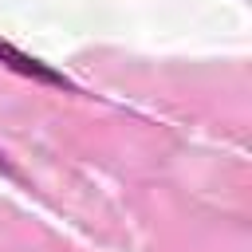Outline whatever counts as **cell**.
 <instances>
[{"label": "cell", "instance_id": "1", "mask_svg": "<svg viewBox=\"0 0 252 252\" xmlns=\"http://www.w3.org/2000/svg\"><path fill=\"white\" fill-rule=\"evenodd\" d=\"M0 55L16 67V71H24V75H43V79H59V75H51L43 63H35V59H28V55H20L16 47H8V43H0Z\"/></svg>", "mask_w": 252, "mask_h": 252}]
</instances>
